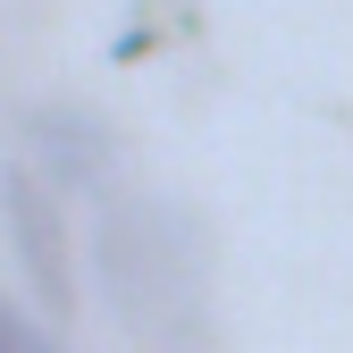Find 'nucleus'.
Instances as JSON below:
<instances>
[{
  "mask_svg": "<svg viewBox=\"0 0 353 353\" xmlns=\"http://www.w3.org/2000/svg\"><path fill=\"white\" fill-rule=\"evenodd\" d=\"M0 219H9L17 270L42 303V320H76V244H68V210L42 168H0Z\"/></svg>",
  "mask_w": 353,
  "mask_h": 353,
  "instance_id": "f257e3e1",
  "label": "nucleus"
},
{
  "mask_svg": "<svg viewBox=\"0 0 353 353\" xmlns=\"http://www.w3.org/2000/svg\"><path fill=\"white\" fill-rule=\"evenodd\" d=\"M26 135H34L42 176H51V185H84V176H101V168H110V135H101V126H84L76 110H34V118H26Z\"/></svg>",
  "mask_w": 353,
  "mask_h": 353,
  "instance_id": "f03ea898",
  "label": "nucleus"
},
{
  "mask_svg": "<svg viewBox=\"0 0 353 353\" xmlns=\"http://www.w3.org/2000/svg\"><path fill=\"white\" fill-rule=\"evenodd\" d=\"M0 353H68L51 328H42L34 312H26V303L9 294V286H0Z\"/></svg>",
  "mask_w": 353,
  "mask_h": 353,
  "instance_id": "7ed1b4c3",
  "label": "nucleus"
}]
</instances>
